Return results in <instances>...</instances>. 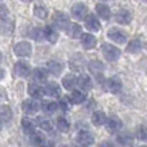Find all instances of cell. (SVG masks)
Returning a JSON list of instances; mask_svg holds the SVG:
<instances>
[{
  "label": "cell",
  "mask_w": 147,
  "mask_h": 147,
  "mask_svg": "<svg viewBox=\"0 0 147 147\" xmlns=\"http://www.w3.org/2000/svg\"><path fill=\"white\" fill-rule=\"evenodd\" d=\"M102 54H103L105 59L109 62H116L117 59L120 58V49L117 47L112 45V44H109V43H103L102 45Z\"/></svg>",
  "instance_id": "cell-1"
},
{
  "label": "cell",
  "mask_w": 147,
  "mask_h": 147,
  "mask_svg": "<svg viewBox=\"0 0 147 147\" xmlns=\"http://www.w3.org/2000/svg\"><path fill=\"white\" fill-rule=\"evenodd\" d=\"M107 36H109L110 40H112L116 44H120V45H123L128 41V34L119 27H111L107 32Z\"/></svg>",
  "instance_id": "cell-2"
},
{
  "label": "cell",
  "mask_w": 147,
  "mask_h": 147,
  "mask_svg": "<svg viewBox=\"0 0 147 147\" xmlns=\"http://www.w3.org/2000/svg\"><path fill=\"white\" fill-rule=\"evenodd\" d=\"M52 20H53V25L56 26L58 30H62V31H66L67 27L70 26V23H71L69 16L63 12H56L53 14Z\"/></svg>",
  "instance_id": "cell-3"
},
{
  "label": "cell",
  "mask_w": 147,
  "mask_h": 147,
  "mask_svg": "<svg viewBox=\"0 0 147 147\" xmlns=\"http://www.w3.org/2000/svg\"><path fill=\"white\" fill-rule=\"evenodd\" d=\"M89 71L93 74V76L97 79L98 83H102V80H105L103 72H105V66L101 61H90L88 63Z\"/></svg>",
  "instance_id": "cell-4"
},
{
  "label": "cell",
  "mask_w": 147,
  "mask_h": 147,
  "mask_svg": "<svg viewBox=\"0 0 147 147\" xmlns=\"http://www.w3.org/2000/svg\"><path fill=\"white\" fill-rule=\"evenodd\" d=\"M71 16L76 21L85 20V17L88 16V8H86V5L83 4V3H76L71 8Z\"/></svg>",
  "instance_id": "cell-5"
},
{
  "label": "cell",
  "mask_w": 147,
  "mask_h": 147,
  "mask_svg": "<svg viewBox=\"0 0 147 147\" xmlns=\"http://www.w3.org/2000/svg\"><path fill=\"white\" fill-rule=\"evenodd\" d=\"M14 53L18 57H30L32 53V47L28 41H20L14 45Z\"/></svg>",
  "instance_id": "cell-6"
},
{
  "label": "cell",
  "mask_w": 147,
  "mask_h": 147,
  "mask_svg": "<svg viewBox=\"0 0 147 147\" xmlns=\"http://www.w3.org/2000/svg\"><path fill=\"white\" fill-rule=\"evenodd\" d=\"M106 86L111 93L114 94H119L123 90V81L119 76H111V78L107 80Z\"/></svg>",
  "instance_id": "cell-7"
},
{
  "label": "cell",
  "mask_w": 147,
  "mask_h": 147,
  "mask_svg": "<svg viewBox=\"0 0 147 147\" xmlns=\"http://www.w3.org/2000/svg\"><path fill=\"white\" fill-rule=\"evenodd\" d=\"M106 128H107V132L114 134V133H117L119 130H121L123 123L117 116H110V117H107Z\"/></svg>",
  "instance_id": "cell-8"
},
{
  "label": "cell",
  "mask_w": 147,
  "mask_h": 147,
  "mask_svg": "<svg viewBox=\"0 0 147 147\" xmlns=\"http://www.w3.org/2000/svg\"><path fill=\"white\" fill-rule=\"evenodd\" d=\"M76 142L81 146H90L94 142V137L89 130H80L76 134Z\"/></svg>",
  "instance_id": "cell-9"
},
{
  "label": "cell",
  "mask_w": 147,
  "mask_h": 147,
  "mask_svg": "<svg viewBox=\"0 0 147 147\" xmlns=\"http://www.w3.org/2000/svg\"><path fill=\"white\" fill-rule=\"evenodd\" d=\"M80 41H81V45H83L84 49L86 51H90V49H94L97 47V38L92 34H88V32H83L80 38Z\"/></svg>",
  "instance_id": "cell-10"
},
{
  "label": "cell",
  "mask_w": 147,
  "mask_h": 147,
  "mask_svg": "<svg viewBox=\"0 0 147 147\" xmlns=\"http://www.w3.org/2000/svg\"><path fill=\"white\" fill-rule=\"evenodd\" d=\"M84 25L88 28L90 32H97L101 28V23H99L98 18H97L96 14H88L84 20Z\"/></svg>",
  "instance_id": "cell-11"
},
{
  "label": "cell",
  "mask_w": 147,
  "mask_h": 147,
  "mask_svg": "<svg viewBox=\"0 0 147 147\" xmlns=\"http://www.w3.org/2000/svg\"><path fill=\"white\" fill-rule=\"evenodd\" d=\"M14 74L20 78H27L31 74V66L26 61H18L14 65Z\"/></svg>",
  "instance_id": "cell-12"
},
{
  "label": "cell",
  "mask_w": 147,
  "mask_h": 147,
  "mask_svg": "<svg viewBox=\"0 0 147 147\" xmlns=\"http://www.w3.org/2000/svg\"><path fill=\"white\" fill-rule=\"evenodd\" d=\"M40 107L41 106L35 101V99H31V98L23 101V103H22V110L26 115H35L36 112L39 111Z\"/></svg>",
  "instance_id": "cell-13"
},
{
  "label": "cell",
  "mask_w": 147,
  "mask_h": 147,
  "mask_svg": "<svg viewBox=\"0 0 147 147\" xmlns=\"http://www.w3.org/2000/svg\"><path fill=\"white\" fill-rule=\"evenodd\" d=\"M27 93L31 98H35V99H40L43 98V96L45 94V90H44L43 86L38 85V84H28L27 86Z\"/></svg>",
  "instance_id": "cell-14"
},
{
  "label": "cell",
  "mask_w": 147,
  "mask_h": 147,
  "mask_svg": "<svg viewBox=\"0 0 147 147\" xmlns=\"http://www.w3.org/2000/svg\"><path fill=\"white\" fill-rule=\"evenodd\" d=\"M96 14L98 16L101 20L107 21L111 17V9L107 4H103V3H99V4L96 5Z\"/></svg>",
  "instance_id": "cell-15"
},
{
  "label": "cell",
  "mask_w": 147,
  "mask_h": 147,
  "mask_svg": "<svg viewBox=\"0 0 147 147\" xmlns=\"http://www.w3.org/2000/svg\"><path fill=\"white\" fill-rule=\"evenodd\" d=\"M132 13L128 9H120L119 12L115 14V20H116L117 23L120 25H128V23L132 22Z\"/></svg>",
  "instance_id": "cell-16"
},
{
  "label": "cell",
  "mask_w": 147,
  "mask_h": 147,
  "mask_svg": "<svg viewBox=\"0 0 147 147\" xmlns=\"http://www.w3.org/2000/svg\"><path fill=\"white\" fill-rule=\"evenodd\" d=\"M48 69H41V67H36L35 70L32 71V79L39 84H43V83H47L48 80Z\"/></svg>",
  "instance_id": "cell-17"
},
{
  "label": "cell",
  "mask_w": 147,
  "mask_h": 147,
  "mask_svg": "<svg viewBox=\"0 0 147 147\" xmlns=\"http://www.w3.org/2000/svg\"><path fill=\"white\" fill-rule=\"evenodd\" d=\"M76 85H78V78L74 74H67V75L63 76V79H62V86L66 90H74Z\"/></svg>",
  "instance_id": "cell-18"
},
{
  "label": "cell",
  "mask_w": 147,
  "mask_h": 147,
  "mask_svg": "<svg viewBox=\"0 0 147 147\" xmlns=\"http://www.w3.org/2000/svg\"><path fill=\"white\" fill-rule=\"evenodd\" d=\"M78 85H79V88L83 89V90L89 92L92 88H93V80H92L90 76L83 74V75H80L78 78Z\"/></svg>",
  "instance_id": "cell-19"
},
{
  "label": "cell",
  "mask_w": 147,
  "mask_h": 147,
  "mask_svg": "<svg viewBox=\"0 0 147 147\" xmlns=\"http://www.w3.org/2000/svg\"><path fill=\"white\" fill-rule=\"evenodd\" d=\"M21 128H22V132L27 136H31L34 132H36V125L28 117H23L22 121H21Z\"/></svg>",
  "instance_id": "cell-20"
},
{
  "label": "cell",
  "mask_w": 147,
  "mask_h": 147,
  "mask_svg": "<svg viewBox=\"0 0 147 147\" xmlns=\"http://www.w3.org/2000/svg\"><path fill=\"white\" fill-rule=\"evenodd\" d=\"M44 90H45V94L49 97H61V86L57 83H48L45 86H44Z\"/></svg>",
  "instance_id": "cell-21"
},
{
  "label": "cell",
  "mask_w": 147,
  "mask_h": 147,
  "mask_svg": "<svg viewBox=\"0 0 147 147\" xmlns=\"http://www.w3.org/2000/svg\"><path fill=\"white\" fill-rule=\"evenodd\" d=\"M66 32L70 38L78 39V38H81V35H83V28H81V26L79 25V23L74 22V23H70V26L67 27Z\"/></svg>",
  "instance_id": "cell-22"
},
{
  "label": "cell",
  "mask_w": 147,
  "mask_h": 147,
  "mask_svg": "<svg viewBox=\"0 0 147 147\" xmlns=\"http://www.w3.org/2000/svg\"><path fill=\"white\" fill-rule=\"evenodd\" d=\"M85 90L83 89H74L71 90V94H70V99L74 105H81L84 101H85Z\"/></svg>",
  "instance_id": "cell-23"
},
{
  "label": "cell",
  "mask_w": 147,
  "mask_h": 147,
  "mask_svg": "<svg viewBox=\"0 0 147 147\" xmlns=\"http://www.w3.org/2000/svg\"><path fill=\"white\" fill-rule=\"evenodd\" d=\"M0 27H1V32L4 35H10L14 30V22L10 20V17H3Z\"/></svg>",
  "instance_id": "cell-24"
},
{
  "label": "cell",
  "mask_w": 147,
  "mask_h": 147,
  "mask_svg": "<svg viewBox=\"0 0 147 147\" xmlns=\"http://www.w3.org/2000/svg\"><path fill=\"white\" fill-rule=\"evenodd\" d=\"M56 26H47L45 28H44V32H45V39L49 41V43L54 44L57 43V40H58V32H57L56 30Z\"/></svg>",
  "instance_id": "cell-25"
},
{
  "label": "cell",
  "mask_w": 147,
  "mask_h": 147,
  "mask_svg": "<svg viewBox=\"0 0 147 147\" xmlns=\"http://www.w3.org/2000/svg\"><path fill=\"white\" fill-rule=\"evenodd\" d=\"M143 48V43L140 40V39H134V40H130L127 45V52L132 54H137L142 51Z\"/></svg>",
  "instance_id": "cell-26"
},
{
  "label": "cell",
  "mask_w": 147,
  "mask_h": 147,
  "mask_svg": "<svg viewBox=\"0 0 147 147\" xmlns=\"http://www.w3.org/2000/svg\"><path fill=\"white\" fill-rule=\"evenodd\" d=\"M47 69H48L49 74H52V75L54 76H59L63 71V66H62V63H59V62L57 61H49L48 63H47Z\"/></svg>",
  "instance_id": "cell-27"
},
{
  "label": "cell",
  "mask_w": 147,
  "mask_h": 147,
  "mask_svg": "<svg viewBox=\"0 0 147 147\" xmlns=\"http://www.w3.org/2000/svg\"><path fill=\"white\" fill-rule=\"evenodd\" d=\"M58 107H59V103H57V102H54V101H44L43 103H41V110H43L47 115H53L54 112L58 110Z\"/></svg>",
  "instance_id": "cell-28"
},
{
  "label": "cell",
  "mask_w": 147,
  "mask_h": 147,
  "mask_svg": "<svg viewBox=\"0 0 147 147\" xmlns=\"http://www.w3.org/2000/svg\"><path fill=\"white\" fill-rule=\"evenodd\" d=\"M106 121H107V116L103 111H96L92 115V123L96 127H101V125L106 124Z\"/></svg>",
  "instance_id": "cell-29"
},
{
  "label": "cell",
  "mask_w": 147,
  "mask_h": 147,
  "mask_svg": "<svg viewBox=\"0 0 147 147\" xmlns=\"http://www.w3.org/2000/svg\"><path fill=\"white\" fill-rule=\"evenodd\" d=\"M0 117H1L3 124H8L13 117V112H12V110H10V107L3 105L1 109H0Z\"/></svg>",
  "instance_id": "cell-30"
},
{
  "label": "cell",
  "mask_w": 147,
  "mask_h": 147,
  "mask_svg": "<svg viewBox=\"0 0 147 147\" xmlns=\"http://www.w3.org/2000/svg\"><path fill=\"white\" fill-rule=\"evenodd\" d=\"M83 65H84V58H81L80 54H75V56L70 59V67H71L72 70H75V71L81 70Z\"/></svg>",
  "instance_id": "cell-31"
},
{
  "label": "cell",
  "mask_w": 147,
  "mask_h": 147,
  "mask_svg": "<svg viewBox=\"0 0 147 147\" xmlns=\"http://www.w3.org/2000/svg\"><path fill=\"white\" fill-rule=\"evenodd\" d=\"M57 128H58L59 132L62 133H67L70 130V121L67 120V117L61 116L57 119Z\"/></svg>",
  "instance_id": "cell-32"
},
{
  "label": "cell",
  "mask_w": 147,
  "mask_h": 147,
  "mask_svg": "<svg viewBox=\"0 0 147 147\" xmlns=\"http://www.w3.org/2000/svg\"><path fill=\"white\" fill-rule=\"evenodd\" d=\"M58 103H59V109H61L62 111H65V112L70 111L71 106L74 105L71 102V99H70V96H61Z\"/></svg>",
  "instance_id": "cell-33"
},
{
  "label": "cell",
  "mask_w": 147,
  "mask_h": 147,
  "mask_svg": "<svg viewBox=\"0 0 147 147\" xmlns=\"http://www.w3.org/2000/svg\"><path fill=\"white\" fill-rule=\"evenodd\" d=\"M44 141H45V136L41 132H34L30 136V142L32 145H43Z\"/></svg>",
  "instance_id": "cell-34"
},
{
  "label": "cell",
  "mask_w": 147,
  "mask_h": 147,
  "mask_svg": "<svg viewBox=\"0 0 147 147\" xmlns=\"http://www.w3.org/2000/svg\"><path fill=\"white\" fill-rule=\"evenodd\" d=\"M117 141H119L120 145H132L133 137L129 132H124V133H120V134L117 136Z\"/></svg>",
  "instance_id": "cell-35"
},
{
  "label": "cell",
  "mask_w": 147,
  "mask_h": 147,
  "mask_svg": "<svg viewBox=\"0 0 147 147\" xmlns=\"http://www.w3.org/2000/svg\"><path fill=\"white\" fill-rule=\"evenodd\" d=\"M34 14L38 18H40V20H45L47 17H48V10H47L45 7H41V5H36L35 8H34Z\"/></svg>",
  "instance_id": "cell-36"
},
{
  "label": "cell",
  "mask_w": 147,
  "mask_h": 147,
  "mask_svg": "<svg viewBox=\"0 0 147 147\" xmlns=\"http://www.w3.org/2000/svg\"><path fill=\"white\" fill-rule=\"evenodd\" d=\"M39 127L43 130H45V132H51V130L53 129V121H52L51 119H47V117L39 119Z\"/></svg>",
  "instance_id": "cell-37"
},
{
  "label": "cell",
  "mask_w": 147,
  "mask_h": 147,
  "mask_svg": "<svg viewBox=\"0 0 147 147\" xmlns=\"http://www.w3.org/2000/svg\"><path fill=\"white\" fill-rule=\"evenodd\" d=\"M30 36L32 39H35L36 41H41L43 39H45V32H44V28H34L30 32Z\"/></svg>",
  "instance_id": "cell-38"
},
{
  "label": "cell",
  "mask_w": 147,
  "mask_h": 147,
  "mask_svg": "<svg viewBox=\"0 0 147 147\" xmlns=\"http://www.w3.org/2000/svg\"><path fill=\"white\" fill-rule=\"evenodd\" d=\"M136 136H137L138 140L146 141L147 140V127H143V125L138 127L137 128V132H136Z\"/></svg>",
  "instance_id": "cell-39"
},
{
  "label": "cell",
  "mask_w": 147,
  "mask_h": 147,
  "mask_svg": "<svg viewBox=\"0 0 147 147\" xmlns=\"http://www.w3.org/2000/svg\"><path fill=\"white\" fill-rule=\"evenodd\" d=\"M22 1H23V3H31L32 0H22Z\"/></svg>",
  "instance_id": "cell-40"
},
{
  "label": "cell",
  "mask_w": 147,
  "mask_h": 147,
  "mask_svg": "<svg viewBox=\"0 0 147 147\" xmlns=\"http://www.w3.org/2000/svg\"><path fill=\"white\" fill-rule=\"evenodd\" d=\"M102 1H109V0H102Z\"/></svg>",
  "instance_id": "cell-41"
},
{
  "label": "cell",
  "mask_w": 147,
  "mask_h": 147,
  "mask_svg": "<svg viewBox=\"0 0 147 147\" xmlns=\"http://www.w3.org/2000/svg\"><path fill=\"white\" fill-rule=\"evenodd\" d=\"M145 1H146V3H147V0H145Z\"/></svg>",
  "instance_id": "cell-42"
}]
</instances>
